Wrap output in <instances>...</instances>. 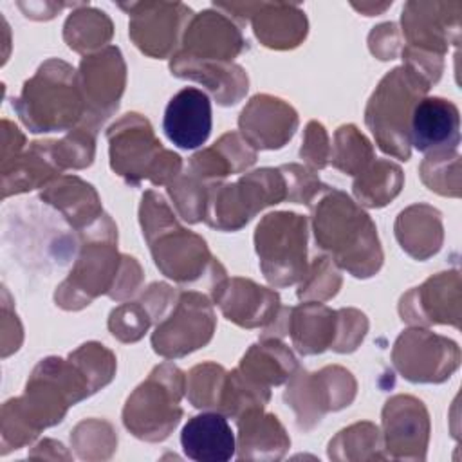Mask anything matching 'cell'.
<instances>
[{
	"label": "cell",
	"mask_w": 462,
	"mask_h": 462,
	"mask_svg": "<svg viewBox=\"0 0 462 462\" xmlns=\"http://www.w3.org/2000/svg\"><path fill=\"white\" fill-rule=\"evenodd\" d=\"M316 244L328 251L337 265L357 278L375 274L383 263L377 229L370 217L343 191L325 189L314 206Z\"/></svg>",
	"instance_id": "cell-1"
},
{
	"label": "cell",
	"mask_w": 462,
	"mask_h": 462,
	"mask_svg": "<svg viewBox=\"0 0 462 462\" xmlns=\"http://www.w3.org/2000/svg\"><path fill=\"white\" fill-rule=\"evenodd\" d=\"M139 215L155 265L168 278L179 283H193L206 269H222L209 254L206 242L177 224L159 193L152 189L144 193Z\"/></svg>",
	"instance_id": "cell-2"
},
{
	"label": "cell",
	"mask_w": 462,
	"mask_h": 462,
	"mask_svg": "<svg viewBox=\"0 0 462 462\" xmlns=\"http://www.w3.org/2000/svg\"><path fill=\"white\" fill-rule=\"evenodd\" d=\"M13 108L31 132H58L85 119V101L76 70L61 61H45L34 78L25 81Z\"/></svg>",
	"instance_id": "cell-3"
},
{
	"label": "cell",
	"mask_w": 462,
	"mask_h": 462,
	"mask_svg": "<svg viewBox=\"0 0 462 462\" xmlns=\"http://www.w3.org/2000/svg\"><path fill=\"white\" fill-rule=\"evenodd\" d=\"M110 166L130 184L150 179L155 186L173 182L182 168L177 153L164 150L153 130L139 114H126L106 132Z\"/></svg>",
	"instance_id": "cell-4"
},
{
	"label": "cell",
	"mask_w": 462,
	"mask_h": 462,
	"mask_svg": "<svg viewBox=\"0 0 462 462\" xmlns=\"http://www.w3.org/2000/svg\"><path fill=\"white\" fill-rule=\"evenodd\" d=\"M430 85L410 67L402 65L388 72L366 106V125L383 152L410 159V117L415 103L424 97Z\"/></svg>",
	"instance_id": "cell-5"
},
{
	"label": "cell",
	"mask_w": 462,
	"mask_h": 462,
	"mask_svg": "<svg viewBox=\"0 0 462 462\" xmlns=\"http://www.w3.org/2000/svg\"><path fill=\"white\" fill-rule=\"evenodd\" d=\"M186 390L184 374L171 363L153 368L148 379L135 388L123 410L125 426L143 440H162L179 424V406Z\"/></svg>",
	"instance_id": "cell-6"
},
{
	"label": "cell",
	"mask_w": 462,
	"mask_h": 462,
	"mask_svg": "<svg viewBox=\"0 0 462 462\" xmlns=\"http://www.w3.org/2000/svg\"><path fill=\"white\" fill-rule=\"evenodd\" d=\"M112 220L103 215L97 226L96 236H90L88 242L83 244L81 253L70 276L58 287L56 291V303L69 310H78L90 303L92 298L114 291L121 267L123 256L116 251V226Z\"/></svg>",
	"instance_id": "cell-7"
},
{
	"label": "cell",
	"mask_w": 462,
	"mask_h": 462,
	"mask_svg": "<svg viewBox=\"0 0 462 462\" xmlns=\"http://www.w3.org/2000/svg\"><path fill=\"white\" fill-rule=\"evenodd\" d=\"M287 199V182L280 168H262L235 184L209 186L204 220L217 229L235 231L260 209Z\"/></svg>",
	"instance_id": "cell-8"
},
{
	"label": "cell",
	"mask_w": 462,
	"mask_h": 462,
	"mask_svg": "<svg viewBox=\"0 0 462 462\" xmlns=\"http://www.w3.org/2000/svg\"><path fill=\"white\" fill-rule=\"evenodd\" d=\"M260 267L269 283L291 285L307 273V220L296 213L265 215L254 233Z\"/></svg>",
	"instance_id": "cell-9"
},
{
	"label": "cell",
	"mask_w": 462,
	"mask_h": 462,
	"mask_svg": "<svg viewBox=\"0 0 462 462\" xmlns=\"http://www.w3.org/2000/svg\"><path fill=\"white\" fill-rule=\"evenodd\" d=\"M354 395L356 381L352 374L341 366H327L316 374L300 370L287 384L283 399L296 411L298 424L310 430L325 411L348 406Z\"/></svg>",
	"instance_id": "cell-10"
},
{
	"label": "cell",
	"mask_w": 462,
	"mask_h": 462,
	"mask_svg": "<svg viewBox=\"0 0 462 462\" xmlns=\"http://www.w3.org/2000/svg\"><path fill=\"white\" fill-rule=\"evenodd\" d=\"M215 330L209 300L200 292H182L152 336L153 350L162 357H180L204 346Z\"/></svg>",
	"instance_id": "cell-11"
},
{
	"label": "cell",
	"mask_w": 462,
	"mask_h": 462,
	"mask_svg": "<svg viewBox=\"0 0 462 462\" xmlns=\"http://www.w3.org/2000/svg\"><path fill=\"white\" fill-rule=\"evenodd\" d=\"M393 365L413 383H440L458 366V346L428 330L411 328L399 336L393 346Z\"/></svg>",
	"instance_id": "cell-12"
},
{
	"label": "cell",
	"mask_w": 462,
	"mask_h": 462,
	"mask_svg": "<svg viewBox=\"0 0 462 462\" xmlns=\"http://www.w3.org/2000/svg\"><path fill=\"white\" fill-rule=\"evenodd\" d=\"M125 61L117 47L110 45L85 56L79 65L78 83L85 101V123L94 130L117 108L125 88Z\"/></svg>",
	"instance_id": "cell-13"
},
{
	"label": "cell",
	"mask_w": 462,
	"mask_h": 462,
	"mask_svg": "<svg viewBox=\"0 0 462 462\" xmlns=\"http://www.w3.org/2000/svg\"><path fill=\"white\" fill-rule=\"evenodd\" d=\"M130 18V38L152 58H166L177 43L182 25H188L189 9L184 4L141 2L119 5Z\"/></svg>",
	"instance_id": "cell-14"
},
{
	"label": "cell",
	"mask_w": 462,
	"mask_h": 462,
	"mask_svg": "<svg viewBox=\"0 0 462 462\" xmlns=\"http://www.w3.org/2000/svg\"><path fill=\"white\" fill-rule=\"evenodd\" d=\"M211 294L222 314L245 328L271 325L280 310V296L274 291L244 278H222Z\"/></svg>",
	"instance_id": "cell-15"
},
{
	"label": "cell",
	"mask_w": 462,
	"mask_h": 462,
	"mask_svg": "<svg viewBox=\"0 0 462 462\" xmlns=\"http://www.w3.org/2000/svg\"><path fill=\"white\" fill-rule=\"evenodd\" d=\"M236 13L235 16L253 22L256 38L271 49L296 47L307 34L305 13L294 4H217Z\"/></svg>",
	"instance_id": "cell-16"
},
{
	"label": "cell",
	"mask_w": 462,
	"mask_h": 462,
	"mask_svg": "<svg viewBox=\"0 0 462 462\" xmlns=\"http://www.w3.org/2000/svg\"><path fill=\"white\" fill-rule=\"evenodd\" d=\"M410 144L422 153L455 152L460 141L458 108L439 96L420 97L410 117Z\"/></svg>",
	"instance_id": "cell-17"
},
{
	"label": "cell",
	"mask_w": 462,
	"mask_h": 462,
	"mask_svg": "<svg viewBox=\"0 0 462 462\" xmlns=\"http://www.w3.org/2000/svg\"><path fill=\"white\" fill-rule=\"evenodd\" d=\"M182 54L199 61L231 63V60L244 49L240 29L224 14L217 11H202L186 25L182 38Z\"/></svg>",
	"instance_id": "cell-18"
},
{
	"label": "cell",
	"mask_w": 462,
	"mask_h": 462,
	"mask_svg": "<svg viewBox=\"0 0 462 462\" xmlns=\"http://www.w3.org/2000/svg\"><path fill=\"white\" fill-rule=\"evenodd\" d=\"M240 135L253 148H282L298 126V114L278 97L254 96L242 110Z\"/></svg>",
	"instance_id": "cell-19"
},
{
	"label": "cell",
	"mask_w": 462,
	"mask_h": 462,
	"mask_svg": "<svg viewBox=\"0 0 462 462\" xmlns=\"http://www.w3.org/2000/svg\"><path fill=\"white\" fill-rule=\"evenodd\" d=\"M211 101L197 87L179 90L168 103L162 119L166 137L182 150L202 146L211 134Z\"/></svg>",
	"instance_id": "cell-20"
},
{
	"label": "cell",
	"mask_w": 462,
	"mask_h": 462,
	"mask_svg": "<svg viewBox=\"0 0 462 462\" xmlns=\"http://www.w3.org/2000/svg\"><path fill=\"white\" fill-rule=\"evenodd\" d=\"M386 448L397 458H424L428 444V413L420 401L397 395L383 410Z\"/></svg>",
	"instance_id": "cell-21"
},
{
	"label": "cell",
	"mask_w": 462,
	"mask_h": 462,
	"mask_svg": "<svg viewBox=\"0 0 462 462\" xmlns=\"http://www.w3.org/2000/svg\"><path fill=\"white\" fill-rule=\"evenodd\" d=\"M458 273H439L402 296L399 310L408 323H451L458 327Z\"/></svg>",
	"instance_id": "cell-22"
},
{
	"label": "cell",
	"mask_w": 462,
	"mask_h": 462,
	"mask_svg": "<svg viewBox=\"0 0 462 462\" xmlns=\"http://www.w3.org/2000/svg\"><path fill=\"white\" fill-rule=\"evenodd\" d=\"M453 4L408 2L402 9V32L408 47L442 56L453 38L458 42L460 23H449L448 11Z\"/></svg>",
	"instance_id": "cell-23"
},
{
	"label": "cell",
	"mask_w": 462,
	"mask_h": 462,
	"mask_svg": "<svg viewBox=\"0 0 462 462\" xmlns=\"http://www.w3.org/2000/svg\"><path fill=\"white\" fill-rule=\"evenodd\" d=\"M180 446L197 462H226L235 455L233 430L220 411H206L188 419L180 431Z\"/></svg>",
	"instance_id": "cell-24"
},
{
	"label": "cell",
	"mask_w": 462,
	"mask_h": 462,
	"mask_svg": "<svg viewBox=\"0 0 462 462\" xmlns=\"http://www.w3.org/2000/svg\"><path fill=\"white\" fill-rule=\"evenodd\" d=\"M341 316L339 310L314 301L301 303L296 309H289L287 334L292 336V343L300 354H321L327 348L336 350L339 341Z\"/></svg>",
	"instance_id": "cell-25"
},
{
	"label": "cell",
	"mask_w": 462,
	"mask_h": 462,
	"mask_svg": "<svg viewBox=\"0 0 462 462\" xmlns=\"http://www.w3.org/2000/svg\"><path fill=\"white\" fill-rule=\"evenodd\" d=\"M171 74L204 83L220 105H235L247 92V74L235 63L199 61L177 52L170 63Z\"/></svg>",
	"instance_id": "cell-26"
},
{
	"label": "cell",
	"mask_w": 462,
	"mask_h": 462,
	"mask_svg": "<svg viewBox=\"0 0 462 462\" xmlns=\"http://www.w3.org/2000/svg\"><path fill=\"white\" fill-rule=\"evenodd\" d=\"M256 161V150L236 132L224 134L211 148L195 153L189 171L199 180H218L229 173H240Z\"/></svg>",
	"instance_id": "cell-27"
},
{
	"label": "cell",
	"mask_w": 462,
	"mask_h": 462,
	"mask_svg": "<svg viewBox=\"0 0 462 462\" xmlns=\"http://www.w3.org/2000/svg\"><path fill=\"white\" fill-rule=\"evenodd\" d=\"M240 428V458H280L289 448V437L274 415L262 408L245 410L236 417Z\"/></svg>",
	"instance_id": "cell-28"
},
{
	"label": "cell",
	"mask_w": 462,
	"mask_h": 462,
	"mask_svg": "<svg viewBox=\"0 0 462 462\" xmlns=\"http://www.w3.org/2000/svg\"><path fill=\"white\" fill-rule=\"evenodd\" d=\"M298 363L291 350L276 337H265L253 345L240 361V374L249 381L269 388L291 379Z\"/></svg>",
	"instance_id": "cell-29"
},
{
	"label": "cell",
	"mask_w": 462,
	"mask_h": 462,
	"mask_svg": "<svg viewBox=\"0 0 462 462\" xmlns=\"http://www.w3.org/2000/svg\"><path fill=\"white\" fill-rule=\"evenodd\" d=\"M395 235L402 249H406L413 258L424 260L440 249V213L424 204L411 206L399 215L395 222Z\"/></svg>",
	"instance_id": "cell-30"
},
{
	"label": "cell",
	"mask_w": 462,
	"mask_h": 462,
	"mask_svg": "<svg viewBox=\"0 0 462 462\" xmlns=\"http://www.w3.org/2000/svg\"><path fill=\"white\" fill-rule=\"evenodd\" d=\"M42 199L56 206L74 227L94 224L103 213L94 188L78 177H61L42 193Z\"/></svg>",
	"instance_id": "cell-31"
},
{
	"label": "cell",
	"mask_w": 462,
	"mask_h": 462,
	"mask_svg": "<svg viewBox=\"0 0 462 462\" xmlns=\"http://www.w3.org/2000/svg\"><path fill=\"white\" fill-rule=\"evenodd\" d=\"M58 171L60 168L56 166L51 153V141H36L31 144L27 153L22 157L14 155L11 164L2 166L4 197L38 188L51 180Z\"/></svg>",
	"instance_id": "cell-32"
},
{
	"label": "cell",
	"mask_w": 462,
	"mask_h": 462,
	"mask_svg": "<svg viewBox=\"0 0 462 462\" xmlns=\"http://www.w3.org/2000/svg\"><path fill=\"white\" fill-rule=\"evenodd\" d=\"M402 186V171L397 164L379 159L370 162L354 180V195L357 200L370 208H381L388 204Z\"/></svg>",
	"instance_id": "cell-33"
},
{
	"label": "cell",
	"mask_w": 462,
	"mask_h": 462,
	"mask_svg": "<svg viewBox=\"0 0 462 462\" xmlns=\"http://www.w3.org/2000/svg\"><path fill=\"white\" fill-rule=\"evenodd\" d=\"M63 36L70 49L85 52L110 40L112 22L103 11L83 5L79 11L72 13L67 18Z\"/></svg>",
	"instance_id": "cell-34"
},
{
	"label": "cell",
	"mask_w": 462,
	"mask_h": 462,
	"mask_svg": "<svg viewBox=\"0 0 462 462\" xmlns=\"http://www.w3.org/2000/svg\"><path fill=\"white\" fill-rule=\"evenodd\" d=\"M330 161L337 170L359 175L374 161V150L354 125H343L336 132V144L334 153H330Z\"/></svg>",
	"instance_id": "cell-35"
},
{
	"label": "cell",
	"mask_w": 462,
	"mask_h": 462,
	"mask_svg": "<svg viewBox=\"0 0 462 462\" xmlns=\"http://www.w3.org/2000/svg\"><path fill=\"white\" fill-rule=\"evenodd\" d=\"M226 375V370L215 363H204L195 366L186 379L188 399L191 401V404L195 408L218 410Z\"/></svg>",
	"instance_id": "cell-36"
},
{
	"label": "cell",
	"mask_w": 462,
	"mask_h": 462,
	"mask_svg": "<svg viewBox=\"0 0 462 462\" xmlns=\"http://www.w3.org/2000/svg\"><path fill=\"white\" fill-rule=\"evenodd\" d=\"M94 134V130L81 126L61 141H51V153L60 171L65 168H85L92 162Z\"/></svg>",
	"instance_id": "cell-37"
},
{
	"label": "cell",
	"mask_w": 462,
	"mask_h": 462,
	"mask_svg": "<svg viewBox=\"0 0 462 462\" xmlns=\"http://www.w3.org/2000/svg\"><path fill=\"white\" fill-rule=\"evenodd\" d=\"M208 188L209 186H204V182L193 177L191 173L177 177L173 182L168 184V191L173 199V204L186 222L193 224L204 220Z\"/></svg>",
	"instance_id": "cell-38"
},
{
	"label": "cell",
	"mask_w": 462,
	"mask_h": 462,
	"mask_svg": "<svg viewBox=\"0 0 462 462\" xmlns=\"http://www.w3.org/2000/svg\"><path fill=\"white\" fill-rule=\"evenodd\" d=\"M341 285V276L334 267L332 260L321 256L312 262L309 273L303 274L298 289L300 300H328L336 296Z\"/></svg>",
	"instance_id": "cell-39"
},
{
	"label": "cell",
	"mask_w": 462,
	"mask_h": 462,
	"mask_svg": "<svg viewBox=\"0 0 462 462\" xmlns=\"http://www.w3.org/2000/svg\"><path fill=\"white\" fill-rule=\"evenodd\" d=\"M150 321L152 318L148 310L143 307V303H125L112 310L108 328L117 339L132 343L143 337V334L150 327Z\"/></svg>",
	"instance_id": "cell-40"
},
{
	"label": "cell",
	"mask_w": 462,
	"mask_h": 462,
	"mask_svg": "<svg viewBox=\"0 0 462 462\" xmlns=\"http://www.w3.org/2000/svg\"><path fill=\"white\" fill-rule=\"evenodd\" d=\"M457 152H439V153H430L424 162L420 164V177L424 184L440 193V195H453L458 197V188L449 182L448 173L458 175V170L449 171V162L457 159Z\"/></svg>",
	"instance_id": "cell-41"
},
{
	"label": "cell",
	"mask_w": 462,
	"mask_h": 462,
	"mask_svg": "<svg viewBox=\"0 0 462 462\" xmlns=\"http://www.w3.org/2000/svg\"><path fill=\"white\" fill-rule=\"evenodd\" d=\"M285 175L287 182V199L291 202L307 204L310 206L314 197H318L321 191H325L328 186L321 184L319 179L307 168L298 164H287L280 168Z\"/></svg>",
	"instance_id": "cell-42"
},
{
	"label": "cell",
	"mask_w": 462,
	"mask_h": 462,
	"mask_svg": "<svg viewBox=\"0 0 462 462\" xmlns=\"http://www.w3.org/2000/svg\"><path fill=\"white\" fill-rule=\"evenodd\" d=\"M300 155L312 166V168H325L330 159V148L327 132L321 123L310 121L305 130V141L301 144Z\"/></svg>",
	"instance_id": "cell-43"
}]
</instances>
